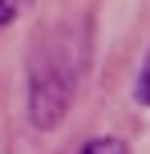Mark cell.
<instances>
[{
  "instance_id": "obj_1",
  "label": "cell",
  "mask_w": 150,
  "mask_h": 154,
  "mask_svg": "<svg viewBox=\"0 0 150 154\" xmlns=\"http://www.w3.org/2000/svg\"><path fill=\"white\" fill-rule=\"evenodd\" d=\"M81 154H126V146L118 138H93V142H85Z\"/></svg>"
},
{
  "instance_id": "obj_2",
  "label": "cell",
  "mask_w": 150,
  "mask_h": 154,
  "mask_svg": "<svg viewBox=\"0 0 150 154\" xmlns=\"http://www.w3.org/2000/svg\"><path fill=\"white\" fill-rule=\"evenodd\" d=\"M29 4V0H0V24H8V20H16L20 16V8Z\"/></svg>"
},
{
  "instance_id": "obj_3",
  "label": "cell",
  "mask_w": 150,
  "mask_h": 154,
  "mask_svg": "<svg viewBox=\"0 0 150 154\" xmlns=\"http://www.w3.org/2000/svg\"><path fill=\"white\" fill-rule=\"evenodd\" d=\"M138 101H142V106H150V57H146L142 73H138Z\"/></svg>"
}]
</instances>
